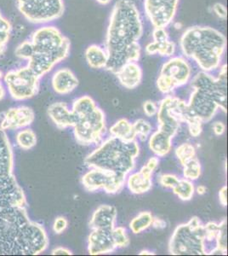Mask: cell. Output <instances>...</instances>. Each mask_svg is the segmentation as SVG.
<instances>
[{
	"instance_id": "6da1fadb",
	"label": "cell",
	"mask_w": 228,
	"mask_h": 256,
	"mask_svg": "<svg viewBox=\"0 0 228 256\" xmlns=\"http://www.w3.org/2000/svg\"><path fill=\"white\" fill-rule=\"evenodd\" d=\"M143 22L131 0H119L113 6L107 26L105 49L108 55L106 70L115 74L124 64L138 62L142 55L139 43Z\"/></svg>"
},
{
	"instance_id": "7a4b0ae2",
	"label": "cell",
	"mask_w": 228,
	"mask_h": 256,
	"mask_svg": "<svg viewBox=\"0 0 228 256\" xmlns=\"http://www.w3.org/2000/svg\"><path fill=\"white\" fill-rule=\"evenodd\" d=\"M48 246L46 230L29 218L26 208L0 204V254L37 256Z\"/></svg>"
},
{
	"instance_id": "3957f363",
	"label": "cell",
	"mask_w": 228,
	"mask_h": 256,
	"mask_svg": "<svg viewBox=\"0 0 228 256\" xmlns=\"http://www.w3.org/2000/svg\"><path fill=\"white\" fill-rule=\"evenodd\" d=\"M71 42L55 26L43 25L18 44L14 55L42 78L69 56Z\"/></svg>"
},
{
	"instance_id": "277c9868",
	"label": "cell",
	"mask_w": 228,
	"mask_h": 256,
	"mask_svg": "<svg viewBox=\"0 0 228 256\" xmlns=\"http://www.w3.org/2000/svg\"><path fill=\"white\" fill-rule=\"evenodd\" d=\"M180 47L186 58L194 60L202 71L211 73L221 67L227 38L214 28L191 26L182 34Z\"/></svg>"
},
{
	"instance_id": "5b68a950",
	"label": "cell",
	"mask_w": 228,
	"mask_h": 256,
	"mask_svg": "<svg viewBox=\"0 0 228 256\" xmlns=\"http://www.w3.org/2000/svg\"><path fill=\"white\" fill-rule=\"evenodd\" d=\"M228 66L221 67L217 78L205 71L194 76L191 86L194 89L188 102L191 113L208 122L213 119L218 110L227 113L228 104Z\"/></svg>"
},
{
	"instance_id": "8992f818",
	"label": "cell",
	"mask_w": 228,
	"mask_h": 256,
	"mask_svg": "<svg viewBox=\"0 0 228 256\" xmlns=\"http://www.w3.org/2000/svg\"><path fill=\"white\" fill-rule=\"evenodd\" d=\"M139 153L140 147L136 140L124 142L119 138L110 137L90 153L84 162L90 168L127 175L135 168Z\"/></svg>"
},
{
	"instance_id": "52a82bcc",
	"label": "cell",
	"mask_w": 228,
	"mask_h": 256,
	"mask_svg": "<svg viewBox=\"0 0 228 256\" xmlns=\"http://www.w3.org/2000/svg\"><path fill=\"white\" fill-rule=\"evenodd\" d=\"M14 170V156L5 131L0 128V204L26 208V196L18 184Z\"/></svg>"
},
{
	"instance_id": "ba28073f",
	"label": "cell",
	"mask_w": 228,
	"mask_h": 256,
	"mask_svg": "<svg viewBox=\"0 0 228 256\" xmlns=\"http://www.w3.org/2000/svg\"><path fill=\"white\" fill-rule=\"evenodd\" d=\"M169 251L173 256L208 254L204 224L200 218L195 216L188 223L176 227L170 240Z\"/></svg>"
},
{
	"instance_id": "9c48e42d",
	"label": "cell",
	"mask_w": 228,
	"mask_h": 256,
	"mask_svg": "<svg viewBox=\"0 0 228 256\" xmlns=\"http://www.w3.org/2000/svg\"><path fill=\"white\" fill-rule=\"evenodd\" d=\"M40 77L27 66L9 70L3 82L9 96L15 101H25L38 94Z\"/></svg>"
},
{
	"instance_id": "30bf717a",
	"label": "cell",
	"mask_w": 228,
	"mask_h": 256,
	"mask_svg": "<svg viewBox=\"0 0 228 256\" xmlns=\"http://www.w3.org/2000/svg\"><path fill=\"white\" fill-rule=\"evenodd\" d=\"M18 10L30 24L46 25L63 15V0H15Z\"/></svg>"
},
{
	"instance_id": "8fae6325",
	"label": "cell",
	"mask_w": 228,
	"mask_h": 256,
	"mask_svg": "<svg viewBox=\"0 0 228 256\" xmlns=\"http://www.w3.org/2000/svg\"><path fill=\"white\" fill-rule=\"evenodd\" d=\"M190 114L188 102L177 96H165L159 104L157 113L159 129L174 138L181 124L187 122Z\"/></svg>"
},
{
	"instance_id": "7c38bea8",
	"label": "cell",
	"mask_w": 228,
	"mask_h": 256,
	"mask_svg": "<svg viewBox=\"0 0 228 256\" xmlns=\"http://www.w3.org/2000/svg\"><path fill=\"white\" fill-rule=\"evenodd\" d=\"M192 78V67L182 56H171L163 64L157 88L163 94H170L177 88L188 84Z\"/></svg>"
},
{
	"instance_id": "4fadbf2b",
	"label": "cell",
	"mask_w": 228,
	"mask_h": 256,
	"mask_svg": "<svg viewBox=\"0 0 228 256\" xmlns=\"http://www.w3.org/2000/svg\"><path fill=\"white\" fill-rule=\"evenodd\" d=\"M106 130V116L104 112L99 107H96L86 116L78 119L73 126L76 141L82 146L101 143Z\"/></svg>"
},
{
	"instance_id": "5bb4252c",
	"label": "cell",
	"mask_w": 228,
	"mask_h": 256,
	"mask_svg": "<svg viewBox=\"0 0 228 256\" xmlns=\"http://www.w3.org/2000/svg\"><path fill=\"white\" fill-rule=\"evenodd\" d=\"M125 182L126 175L96 168H91L82 177V184L88 192L103 190L107 194H117L121 192Z\"/></svg>"
},
{
	"instance_id": "9a60e30c",
	"label": "cell",
	"mask_w": 228,
	"mask_h": 256,
	"mask_svg": "<svg viewBox=\"0 0 228 256\" xmlns=\"http://www.w3.org/2000/svg\"><path fill=\"white\" fill-rule=\"evenodd\" d=\"M180 0H144V10L154 28H165L173 22Z\"/></svg>"
},
{
	"instance_id": "2e32d148",
	"label": "cell",
	"mask_w": 228,
	"mask_h": 256,
	"mask_svg": "<svg viewBox=\"0 0 228 256\" xmlns=\"http://www.w3.org/2000/svg\"><path fill=\"white\" fill-rule=\"evenodd\" d=\"M34 120V111L32 108L27 106L13 107L3 114L0 128L3 131L20 130L32 125Z\"/></svg>"
},
{
	"instance_id": "e0dca14e",
	"label": "cell",
	"mask_w": 228,
	"mask_h": 256,
	"mask_svg": "<svg viewBox=\"0 0 228 256\" xmlns=\"http://www.w3.org/2000/svg\"><path fill=\"white\" fill-rule=\"evenodd\" d=\"M117 250L112 230L96 229L92 230L88 238V251L91 256H101L113 253Z\"/></svg>"
},
{
	"instance_id": "ac0fdd59",
	"label": "cell",
	"mask_w": 228,
	"mask_h": 256,
	"mask_svg": "<svg viewBox=\"0 0 228 256\" xmlns=\"http://www.w3.org/2000/svg\"><path fill=\"white\" fill-rule=\"evenodd\" d=\"M153 42L146 46V52L148 55L159 54L165 58H171L176 52V44L171 41L165 28H158L153 32Z\"/></svg>"
},
{
	"instance_id": "d6986e66",
	"label": "cell",
	"mask_w": 228,
	"mask_h": 256,
	"mask_svg": "<svg viewBox=\"0 0 228 256\" xmlns=\"http://www.w3.org/2000/svg\"><path fill=\"white\" fill-rule=\"evenodd\" d=\"M78 80L72 70L62 68L56 70L51 78L53 90L59 95H67L78 88Z\"/></svg>"
},
{
	"instance_id": "ffe728a7",
	"label": "cell",
	"mask_w": 228,
	"mask_h": 256,
	"mask_svg": "<svg viewBox=\"0 0 228 256\" xmlns=\"http://www.w3.org/2000/svg\"><path fill=\"white\" fill-rule=\"evenodd\" d=\"M118 212L112 205H101L95 210L90 218V228L91 230L104 229L113 230L115 227Z\"/></svg>"
},
{
	"instance_id": "44dd1931",
	"label": "cell",
	"mask_w": 228,
	"mask_h": 256,
	"mask_svg": "<svg viewBox=\"0 0 228 256\" xmlns=\"http://www.w3.org/2000/svg\"><path fill=\"white\" fill-rule=\"evenodd\" d=\"M114 74L124 88L133 90L142 83L143 72L137 62H130L123 65Z\"/></svg>"
},
{
	"instance_id": "7402d4cb",
	"label": "cell",
	"mask_w": 228,
	"mask_h": 256,
	"mask_svg": "<svg viewBox=\"0 0 228 256\" xmlns=\"http://www.w3.org/2000/svg\"><path fill=\"white\" fill-rule=\"evenodd\" d=\"M47 112L50 120L59 129L73 128L77 122L75 116L70 110L66 102H54L49 105Z\"/></svg>"
},
{
	"instance_id": "603a6c76",
	"label": "cell",
	"mask_w": 228,
	"mask_h": 256,
	"mask_svg": "<svg viewBox=\"0 0 228 256\" xmlns=\"http://www.w3.org/2000/svg\"><path fill=\"white\" fill-rule=\"evenodd\" d=\"M153 172L146 166H142L139 172L130 174L126 180L130 192L136 195H142L149 192L153 187Z\"/></svg>"
},
{
	"instance_id": "cb8c5ba5",
	"label": "cell",
	"mask_w": 228,
	"mask_h": 256,
	"mask_svg": "<svg viewBox=\"0 0 228 256\" xmlns=\"http://www.w3.org/2000/svg\"><path fill=\"white\" fill-rule=\"evenodd\" d=\"M172 138L171 135L158 129L149 137L148 146L151 152L158 158H164L167 156L172 148Z\"/></svg>"
},
{
	"instance_id": "d4e9b609",
	"label": "cell",
	"mask_w": 228,
	"mask_h": 256,
	"mask_svg": "<svg viewBox=\"0 0 228 256\" xmlns=\"http://www.w3.org/2000/svg\"><path fill=\"white\" fill-rule=\"evenodd\" d=\"M85 59L89 66L95 70L106 68L108 55L105 47L101 46L99 44H90L85 50Z\"/></svg>"
},
{
	"instance_id": "484cf974",
	"label": "cell",
	"mask_w": 228,
	"mask_h": 256,
	"mask_svg": "<svg viewBox=\"0 0 228 256\" xmlns=\"http://www.w3.org/2000/svg\"><path fill=\"white\" fill-rule=\"evenodd\" d=\"M112 137L119 138L124 142H130L136 140V136L134 131L133 124L130 123L127 119L119 120L116 122L109 129Z\"/></svg>"
},
{
	"instance_id": "4316f807",
	"label": "cell",
	"mask_w": 228,
	"mask_h": 256,
	"mask_svg": "<svg viewBox=\"0 0 228 256\" xmlns=\"http://www.w3.org/2000/svg\"><path fill=\"white\" fill-rule=\"evenodd\" d=\"M97 107L95 100L90 96H83L74 100L72 104V110L76 120L81 119L91 113Z\"/></svg>"
},
{
	"instance_id": "83f0119b",
	"label": "cell",
	"mask_w": 228,
	"mask_h": 256,
	"mask_svg": "<svg viewBox=\"0 0 228 256\" xmlns=\"http://www.w3.org/2000/svg\"><path fill=\"white\" fill-rule=\"evenodd\" d=\"M15 141L21 150H29L37 144V135L30 128H22L15 135Z\"/></svg>"
},
{
	"instance_id": "f1b7e54d",
	"label": "cell",
	"mask_w": 228,
	"mask_h": 256,
	"mask_svg": "<svg viewBox=\"0 0 228 256\" xmlns=\"http://www.w3.org/2000/svg\"><path fill=\"white\" fill-rule=\"evenodd\" d=\"M153 218H154V217L150 212L146 211V212H140L138 216H136L130 222V230L134 234H139V233L142 232L145 230L148 229L149 227L152 226Z\"/></svg>"
},
{
	"instance_id": "f546056e",
	"label": "cell",
	"mask_w": 228,
	"mask_h": 256,
	"mask_svg": "<svg viewBox=\"0 0 228 256\" xmlns=\"http://www.w3.org/2000/svg\"><path fill=\"white\" fill-rule=\"evenodd\" d=\"M220 232L218 233L216 242L217 246L208 253V254H228V223L227 220H223L220 223Z\"/></svg>"
},
{
	"instance_id": "4dcf8cb0",
	"label": "cell",
	"mask_w": 228,
	"mask_h": 256,
	"mask_svg": "<svg viewBox=\"0 0 228 256\" xmlns=\"http://www.w3.org/2000/svg\"><path fill=\"white\" fill-rule=\"evenodd\" d=\"M174 194H176L182 201H190L195 193L193 181L188 180L187 178L179 180L176 186L174 187Z\"/></svg>"
},
{
	"instance_id": "1f68e13d",
	"label": "cell",
	"mask_w": 228,
	"mask_h": 256,
	"mask_svg": "<svg viewBox=\"0 0 228 256\" xmlns=\"http://www.w3.org/2000/svg\"><path fill=\"white\" fill-rule=\"evenodd\" d=\"M12 32V25L0 12V56L5 52Z\"/></svg>"
},
{
	"instance_id": "d6a6232c",
	"label": "cell",
	"mask_w": 228,
	"mask_h": 256,
	"mask_svg": "<svg viewBox=\"0 0 228 256\" xmlns=\"http://www.w3.org/2000/svg\"><path fill=\"white\" fill-rule=\"evenodd\" d=\"M202 174V166L196 158L189 160L183 165V176L188 180H197Z\"/></svg>"
},
{
	"instance_id": "836d02e7",
	"label": "cell",
	"mask_w": 228,
	"mask_h": 256,
	"mask_svg": "<svg viewBox=\"0 0 228 256\" xmlns=\"http://www.w3.org/2000/svg\"><path fill=\"white\" fill-rule=\"evenodd\" d=\"M176 156L182 166L196 158V148L189 143L182 144L176 148Z\"/></svg>"
},
{
	"instance_id": "e575fe53",
	"label": "cell",
	"mask_w": 228,
	"mask_h": 256,
	"mask_svg": "<svg viewBox=\"0 0 228 256\" xmlns=\"http://www.w3.org/2000/svg\"><path fill=\"white\" fill-rule=\"evenodd\" d=\"M132 124L136 138H139L141 141H146L150 137L153 126L149 122L144 119H138Z\"/></svg>"
},
{
	"instance_id": "d590c367",
	"label": "cell",
	"mask_w": 228,
	"mask_h": 256,
	"mask_svg": "<svg viewBox=\"0 0 228 256\" xmlns=\"http://www.w3.org/2000/svg\"><path fill=\"white\" fill-rule=\"evenodd\" d=\"M112 236L117 248H126L130 244V238L124 227H114L112 230Z\"/></svg>"
},
{
	"instance_id": "8d00e7d4",
	"label": "cell",
	"mask_w": 228,
	"mask_h": 256,
	"mask_svg": "<svg viewBox=\"0 0 228 256\" xmlns=\"http://www.w3.org/2000/svg\"><path fill=\"white\" fill-rule=\"evenodd\" d=\"M188 130L193 137H199L203 131V122L192 114L190 118L187 122Z\"/></svg>"
},
{
	"instance_id": "74e56055",
	"label": "cell",
	"mask_w": 228,
	"mask_h": 256,
	"mask_svg": "<svg viewBox=\"0 0 228 256\" xmlns=\"http://www.w3.org/2000/svg\"><path fill=\"white\" fill-rule=\"evenodd\" d=\"M204 230L206 242H216L220 232V224L216 222H209L204 226Z\"/></svg>"
},
{
	"instance_id": "f35d334b",
	"label": "cell",
	"mask_w": 228,
	"mask_h": 256,
	"mask_svg": "<svg viewBox=\"0 0 228 256\" xmlns=\"http://www.w3.org/2000/svg\"><path fill=\"white\" fill-rule=\"evenodd\" d=\"M179 178L175 174H162L159 176V182L162 186L166 189H173L176 184L179 181Z\"/></svg>"
},
{
	"instance_id": "ab89813d",
	"label": "cell",
	"mask_w": 228,
	"mask_h": 256,
	"mask_svg": "<svg viewBox=\"0 0 228 256\" xmlns=\"http://www.w3.org/2000/svg\"><path fill=\"white\" fill-rule=\"evenodd\" d=\"M67 226L68 222L67 218L63 216H59L55 218V222L53 223V230L55 234H61L67 229Z\"/></svg>"
},
{
	"instance_id": "60d3db41",
	"label": "cell",
	"mask_w": 228,
	"mask_h": 256,
	"mask_svg": "<svg viewBox=\"0 0 228 256\" xmlns=\"http://www.w3.org/2000/svg\"><path fill=\"white\" fill-rule=\"evenodd\" d=\"M159 110V106L156 102H153L151 100H148L143 104V111L145 114L148 117H153L157 116Z\"/></svg>"
},
{
	"instance_id": "b9f144b4",
	"label": "cell",
	"mask_w": 228,
	"mask_h": 256,
	"mask_svg": "<svg viewBox=\"0 0 228 256\" xmlns=\"http://www.w3.org/2000/svg\"><path fill=\"white\" fill-rule=\"evenodd\" d=\"M213 10H214L215 14L218 18H222V19H226L227 18L228 10H227L226 6L223 4H215L214 6H213Z\"/></svg>"
},
{
	"instance_id": "7bdbcfd3",
	"label": "cell",
	"mask_w": 228,
	"mask_h": 256,
	"mask_svg": "<svg viewBox=\"0 0 228 256\" xmlns=\"http://www.w3.org/2000/svg\"><path fill=\"white\" fill-rule=\"evenodd\" d=\"M213 131L217 136H222L225 134L226 126L224 123L222 122H217L213 125Z\"/></svg>"
},
{
	"instance_id": "ee69618b",
	"label": "cell",
	"mask_w": 228,
	"mask_h": 256,
	"mask_svg": "<svg viewBox=\"0 0 228 256\" xmlns=\"http://www.w3.org/2000/svg\"><path fill=\"white\" fill-rule=\"evenodd\" d=\"M219 200L221 204L227 207L228 206V187L223 186L219 192Z\"/></svg>"
},
{
	"instance_id": "f6af8a7d",
	"label": "cell",
	"mask_w": 228,
	"mask_h": 256,
	"mask_svg": "<svg viewBox=\"0 0 228 256\" xmlns=\"http://www.w3.org/2000/svg\"><path fill=\"white\" fill-rule=\"evenodd\" d=\"M52 256H72V251L69 250L67 248L57 247L53 250L51 252Z\"/></svg>"
},
{
	"instance_id": "bcb514c9",
	"label": "cell",
	"mask_w": 228,
	"mask_h": 256,
	"mask_svg": "<svg viewBox=\"0 0 228 256\" xmlns=\"http://www.w3.org/2000/svg\"><path fill=\"white\" fill-rule=\"evenodd\" d=\"M159 160L158 156H153V158H151L148 160V162L146 163L145 166H147L150 171L153 172L156 170L157 168L159 166Z\"/></svg>"
},
{
	"instance_id": "7dc6e473",
	"label": "cell",
	"mask_w": 228,
	"mask_h": 256,
	"mask_svg": "<svg viewBox=\"0 0 228 256\" xmlns=\"http://www.w3.org/2000/svg\"><path fill=\"white\" fill-rule=\"evenodd\" d=\"M152 226L156 228V229H165V227L167 226L166 222L162 220V218H153V224Z\"/></svg>"
},
{
	"instance_id": "c3c4849f",
	"label": "cell",
	"mask_w": 228,
	"mask_h": 256,
	"mask_svg": "<svg viewBox=\"0 0 228 256\" xmlns=\"http://www.w3.org/2000/svg\"><path fill=\"white\" fill-rule=\"evenodd\" d=\"M3 73L0 71V101H2L6 95L5 86L3 82Z\"/></svg>"
},
{
	"instance_id": "681fc988",
	"label": "cell",
	"mask_w": 228,
	"mask_h": 256,
	"mask_svg": "<svg viewBox=\"0 0 228 256\" xmlns=\"http://www.w3.org/2000/svg\"><path fill=\"white\" fill-rule=\"evenodd\" d=\"M196 192L199 195L203 196L205 195L206 192H207V189H206V187L205 186H199L197 187Z\"/></svg>"
},
{
	"instance_id": "f907efd6",
	"label": "cell",
	"mask_w": 228,
	"mask_h": 256,
	"mask_svg": "<svg viewBox=\"0 0 228 256\" xmlns=\"http://www.w3.org/2000/svg\"><path fill=\"white\" fill-rule=\"evenodd\" d=\"M97 3L100 4L101 6H107L111 3L112 0H95Z\"/></svg>"
},
{
	"instance_id": "816d5d0a",
	"label": "cell",
	"mask_w": 228,
	"mask_h": 256,
	"mask_svg": "<svg viewBox=\"0 0 228 256\" xmlns=\"http://www.w3.org/2000/svg\"><path fill=\"white\" fill-rule=\"evenodd\" d=\"M152 254H154V253L149 250H142L140 253V256H152Z\"/></svg>"
}]
</instances>
